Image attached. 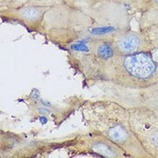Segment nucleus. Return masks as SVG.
<instances>
[{
  "label": "nucleus",
  "instance_id": "f257e3e1",
  "mask_svg": "<svg viewBox=\"0 0 158 158\" xmlns=\"http://www.w3.org/2000/svg\"><path fill=\"white\" fill-rule=\"evenodd\" d=\"M82 118L90 131L101 133L131 158H152L141 146L130 127L129 110L116 102L87 100L81 107Z\"/></svg>",
  "mask_w": 158,
  "mask_h": 158
},
{
  "label": "nucleus",
  "instance_id": "f03ea898",
  "mask_svg": "<svg viewBox=\"0 0 158 158\" xmlns=\"http://www.w3.org/2000/svg\"><path fill=\"white\" fill-rule=\"evenodd\" d=\"M65 49L69 52L67 61L69 66L89 85L106 80L116 56L110 39L76 43Z\"/></svg>",
  "mask_w": 158,
  "mask_h": 158
},
{
  "label": "nucleus",
  "instance_id": "7ed1b4c3",
  "mask_svg": "<svg viewBox=\"0 0 158 158\" xmlns=\"http://www.w3.org/2000/svg\"><path fill=\"white\" fill-rule=\"evenodd\" d=\"M126 88H143L158 83V62L151 52L113 58L105 81Z\"/></svg>",
  "mask_w": 158,
  "mask_h": 158
},
{
  "label": "nucleus",
  "instance_id": "20e7f679",
  "mask_svg": "<svg viewBox=\"0 0 158 158\" xmlns=\"http://www.w3.org/2000/svg\"><path fill=\"white\" fill-rule=\"evenodd\" d=\"M92 85L102 91V98L116 102L127 109H158V83L143 88H126L109 82H97Z\"/></svg>",
  "mask_w": 158,
  "mask_h": 158
},
{
  "label": "nucleus",
  "instance_id": "39448f33",
  "mask_svg": "<svg viewBox=\"0 0 158 158\" xmlns=\"http://www.w3.org/2000/svg\"><path fill=\"white\" fill-rule=\"evenodd\" d=\"M69 156L93 155L106 158H130L124 150L101 133L90 131L64 141Z\"/></svg>",
  "mask_w": 158,
  "mask_h": 158
},
{
  "label": "nucleus",
  "instance_id": "423d86ee",
  "mask_svg": "<svg viewBox=\"0 0 158 158\" xmlns=\"http://www.w3.org/2000/svg\"><path fill=\"white\" fill-rule=\"evenodd\" d=\"M64 141H51L28 140L22 135L14 133L1 134V157L25 158L35 157L48 155L57 148H63Z\"/></svg>",
  "mask_w": 158,
  "mask_h": 158
},
{
  "label": "nucleus",
  "instance_id": "0eeeda50",
  "mask_svg": "<svg viewBox=\"0 0 158 158\" xmlns=\"http://www.w3.org/2000/svg\"><path fill=\"white\" fill-rule=\"evenodd\" d=\"M130 127L141 146L158 158V116L149 108H130Z\"/></svg>",
  "mask_w": 158,
  "mask_h": 158
},
{
  "label": "nucleus",
  "instance_id": "6e6552de",
  "mask_svg": "<svg viewBox=\"0 0 158 158\" xmlns=\"http://www.w3.org/2000/svg\"><path fill=\"white\" fill-rule=\"evenodd\" d=\"M116 55L130 56L152 52L155 48L145 31L135 32L130 29L121 31L110 38Z\"/></svg>",
  "mask_w": 158,
  "mask_h": 158
},
{
  "label": "nucleus",
  "instance_id": "1a4fd4ad",
  "mask_svg": "<svg viewBox=\"0 0 158 158\" xmlns=\"http://www.w3.org/2000/svg\"><path fill=\"white\" fill-rule=\"evenodd\" d=\"M44 13V9L42 7L37 6H27L19 10V15L23 20L27 22H36L39 21Z\"/></svg>",
  "mask_w": 158,
  "mask_h": 158
},
{
  "label": "nucleus",
  "instance_id": "9d476101",
  "mask_svg": "<svg viewBox=\"0 0 158 158\" xmlns=\"http://www.w3.org/2000/svg\"><path fill=\"white\" fill-rule=\"evenodd\" d=\"M132 6L138 7L140 10L144 12L148 11H158V0H137L127 6Z\"/></svg>",
  "mask_w": 158,
  "mask_h": 158
},
{
  "label": "nucleus",
  "instance_id": "9b49d317",
  "mask_svg": "<svg viewBox=\"0 0 158 158\" xmlns=\"http://www.w3.org/2000/svg\"><path fill=\"white\" fill-rule=\"evenodd\" d=\"M147 33L148 38L154 46L155 49H158V24L149 26L146 29L142 30Z\"/></svg>",
  "mask_w": 158,
  "mask_h": 158
},
{
  "label": "nucleus",
  "instance_id": "f8f14e48",
  "mask_svg": "<svg viewBox=\"0 0 158 158\" xmlns=\"http://www.w3.org/2000/svg\"><path fill=\"white\" fill-rule=\"evenodd\" d=\"M155 112H156V113L157 114V116H158V109L157 110H155Z\"/></svg>",
  "mask_w": 158,
  "mask_h": 158
}]
</instances>
